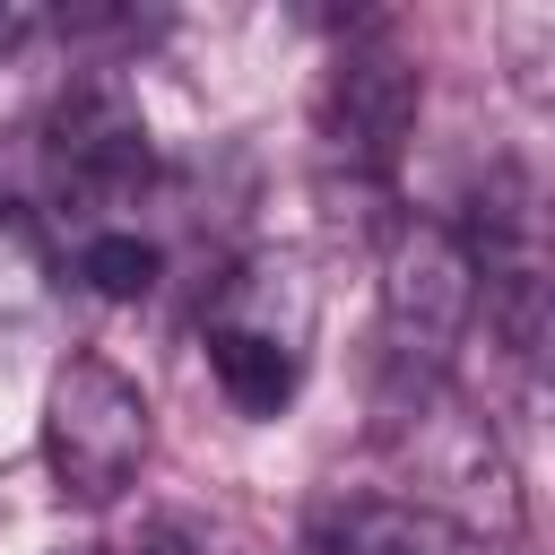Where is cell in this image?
I'll return each mask as SVG.
<instances>
[{
  "mask_svg": "<svg viewBox=\"0 0 555 555\" xmlns=\"http://www.w3.org/2000/svg\"><path fill=\"white\" fill-rule=\"evenodd\" d=\"M147 121L121 78H78L43 113V182L61 217H78V234H104V208H130L147 191Z\"/></svg>",
  "mask_w": 555,
  "mask_h": 555,
  "instance_id": "3",
  "label": "cell"
},
{
  "mask_svg": "<svg viewBox=\"0 0 555 555\" xmlns=\"http://www.w3.org/2000/svg\"><path fill=\"white\" fill-rule=\"evenodd\" d=\"M199 347H208L217 390H225L243 416H278V408L295 399V382H304V347H295V338H269V330H243V321H217V312H208Z\"/></svg>",
  "mask_w": 555,
  "mask_h": 555,
  "instance_id": "6",
  "label": "cell"
},
{
  "mask_svg": "<svg viewBox=\"0 0 555 555\" xmlns=\"http://www.w3.org/2000/svg\"><path fill=\"white\" fill-rule=\"evenodd\" d=\"M312 555H486V546L408 494H364L312 520Z\"/></svg>",
  "mask_w": 555,
  "mask_h": 555,
  "instance_id": "5",
  "label": "cell"
},
{
  "mask_svg": "<svg viewBox=\"0 0 555 555\" xmlns=\"http://www.w3.org/2000/svg\"><path fill=\"white\" fill-rule=\"evenodd\" d=\"M147 390L113 356H69L43 382V468L69 503H113L147 468Z\"/></svg>",
  "mask_w": 555,
  "mask_h": 555,
  "instance_id": "2",
  "label": "cell"
},
{
  "mask_svg": "<svg viewBox=\"0 0 555 555\" xmlns=\"http://www.w3.org/2000/svg\"><path fill=\"white\" fill-rule=\"evenodd\" d=\"M69 269H78V286H87V295H104V304H139V295L156 286L165 251H156L147 234H130V225H104V234H78Z\"/></svg>",
  "mask_w": 555,
  "mask_h": 555,
  "instance_id": "7",
  "label": "cell"
},
{
  "mask_svg": "<svg viewBox=\"0 0 555 555\" xmlns=\"http://www.w3.org/2000/svg\"><path fill=\"white\" fill-rule=\"evenodd\" d=\"M130 555H199V546H191V538H182V529H147V538H139V546H130Z\"/></svg>",
  "mask_w": 555,
  "mask_h": 555,
  "instance_id": "9",
  "label": "cell"
},
{
  "mask_svg": "<svg viewBox=\"0 0 555 555\" xmlns=\"http://www.w3.org/2000/svg\"><path fill=\"white\" fill-rule=\"evenodd\" d=\"M477 321V269L442 217H399L382 234V347L390 373L425 399L451 364V347Z\"/></svg>",
  "mask_w": 555,
  "mask_h": 555,
  "instance_id": "1",
  "label": "cell"
},
{
  "mask_svg": "<svg viewBox=\"0 0 555 555\" xmlns=\"http://www.w3.org/2000/svg\"><path fill=\"white\" fill-rule=\"evenodd\" d=\"M416 104H425V69L364 35L330 61L321 95H312V130H321V173L330 182H390L408 130H416Z\"/></svg>",
  "mask_w": 555,
  "mask_h": 555,
  "instance_id": "4",
  "label": "cell"
},
{
  "mask_svg": "<svg viewBox=\"0 0 555 555\" xmlns=\"http://www.w3.org/2000/svg\"><path fill=\"white\" fill-rule=\"evenodd\" d=\"M52 35H78V9H43V0H0V52H35Z\"/></svg>",
  "mask_w": 555,
  "mask_h": 555,
  "instance_id": "8",
  "label": "cell"
}]
</instances>
